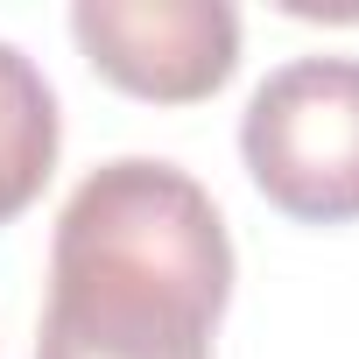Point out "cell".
<instances>
[{
    "label": "cell",
    "instance_id": "3",
    "mask_svg": "<svg viewBox=\"0 0 359 359\" xmlns=\"http://www.w3.org/2000/svg\"><path fill=\"white\" fill-rule=\"evenodd\" d=\"M71 36L99 78L155 106L212 99L240 64V15L226 0H78Z\"/></svg>",
    "mask_w": 359,
    "mask_h": 359
},
{
    "label": "cell",
    "instance_id": "1",
    "mask_svg": "<svg viewBox=\"0 0 359 359\" xmlns=\"http://www.w3.org/2000/svg\"><path fill=\"white\" fill-rule=\"evenodd\" d=\"M233 240L198 176L120 155L71 191L50 240L43 338L92 359H212Z\"/></svg>",
    "mask_w": 359,
    "mask_h": 359
},
{
    "label": "cell",
    "instance_id": "4",
    "mask_svg": "<svg viewBox=\"0 0 359 359\" xmlns=\"http://www.w3.org/2000/svg\"><path fill=\"white\" fill-rule=\"evenodd\" d=\"M50 169H57V92L15 43H0V226L36 205Z\"/></svg>",
    "mask_w": 359,
    "mask_h": 359
},
{
    "label": "cell",
    "instance_id": "2",
    "mask_svg": "<svg viewBox=\"0 0 359 359\" xmlns=\"http://www.w3.org/2000/svg\"><path fill=\"white\" fill-rule=\"evenodd\" d=\"M261 198L303 226L359 219V57H296L261 78L240 120Z\"/></svg>",
    "mask_w": 359,
    "mask_h": 359
}]
</instances>
